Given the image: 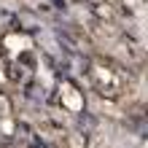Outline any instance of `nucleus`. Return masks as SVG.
<instances>
[{"instance_id":"obj_2","label":"nucleus","mask_w":148,"mask_h":148,"mask_svg":"<svg viewBox=\"0 0 148 148\" xmlns=\"http://www.w3.org/2000/svg\"><path fill=\"white\" fill-rule=\"evenodd\" d=\"M59 100H62L65 108H70V110H81L84 108V94L78 92L73 84H62L59 86Z\"/></svg>"},{"instance_id":"obj_1","label":"nucleus","mask_w":148,"mask_h":148,"mask_svg":"<svg viewBox=\"0 0 148 148\" xmlns=\"http://www.w3.org/2000/svg\"><path fill=\"white\" fill-rule=\"evenodd\" d=\"M86 78H89V84L94 86V92H97L100 97H105V100H119V97H124L127 89H129L127 75L121 73L116 65L105 62V59H94V62L86 67Z\"/></svg>"},{"instance_id":"obj_3","label":"nucleus","mask_w":148,"mask_h":148,"mask_svg":"<svg viewBox=\"0 0 148 148\" xmlns=\"http://www.w3.org/2000/svg\"><path fill=\"white\" fill-rule=\"evenodd\" d=\"M8 113H11V105H8V97L3 92H0V121H5L8 119Z\"/></svg>"}]
</instances>
